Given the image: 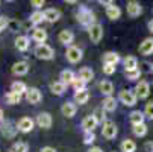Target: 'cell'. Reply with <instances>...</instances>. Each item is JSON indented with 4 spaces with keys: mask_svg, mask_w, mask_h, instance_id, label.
<instances>
[{
    "mask_svg": "<svg viewBox=\"0 0 153 152\" xmlns=\"http://www.w3.org/2000/svg\"><path fill=\"white\" fill-rule=\"evenodd\" d=\"M144 113L143 111H140V110H135V111H132L129 114V120H130V123H132V126L134 125H140V123H144Z\"/></svg>",
    "mask_w": 153,
    "mask_h": 152,
    "instance_id": "484cf974",
    "label": "cell"
},
{
    "mask_svg": "<svg viewBox=\"0 0 153 152\" xmlns=\"http://www.w3.org/2000/svg\"><path fill=\"white\" fill-rule=\"evenodd\" d=\"M39 152H56V149L52 148V146H44V148L39 149Z\"/></svg>",
    "mask_w": 153,
    "mask_h": 152,
    "instance_id": "bcb514c9",
    "label": "cell"
},
{
    "mask_svg": "<svg viewBox=\"0 0 153 152\" xmlns=\"http://www.w3.org/2000/svg\"><path fill=\"white\" fill-rule=\"evenodd\" d=\"M25 94H26V100L29 103H32V105H36V103H39L42 100V94H41V91L36 88V87H30V88H27Z\"/></svg>",
    "mask_w": 153,
    "mask_h": 152,
    "instance_id": "52a82bcc",
    "label": "cell"
},
{
    "mask_svg": "<svg viewBox=\"0 0 153 152\" xmlns=\"http://www.w3.org/2000/svg\"><path fill=\"white\" fill-rule=\"evenodd\" d=\"M144 117H149L150 120H153V102H149V103H146V106H144Z\"/></svg>",
    "mask_w": 153,
    "mask_h": 152,
    "instance_id": "f35d334b",
    "label": "cell"
},
{
    "mask_svg": "<svg viewBox=\"0 0 153 152\" xmlns=\"http://www.w3.org/2000/svg\"><path fill=\"white\" fill-rule=\"evenodd\" d=\"M93 117H94V120L97 122V125L99 123H105L106 122V114H105V110H103V108L102 106H99V108H96V110H94V113L91 114Z\"/></svg>",
    "mask_w": 153,
    "mask_h": 152,
    "instance_id": "1f68e13d",
    "label": "cell"
},
{
    "mask_svg": "<svg viewBox=\"0 0 153 152\" xmlns=\"http://www.w3.org/2000/svg\"><path fill=\"white\" fill-rule=\"evenodd\" d=\"M140 53L141 55H152L153 53V38H146L140 44Z\"/></svg>",
    "mask_w": 153,
    "mask_h": 152,
    "instance_id": "ffe728a7",
    "label": "cell"
},
{
    "mask_svg": "<svg viewBox=\"0 0 153 152\" xmlns=\"http://www.w3.org/2000/svg\"><path fill=\"white\" fill-rule=\"evenodd\" d=\"M118 99L126 105V106H134L137 103V96L132 90H121L118 94Z\"/></svg>",
    "mask_w": 153,
    "mask_h": 152,
    "instance_id": "8992f818",
    "label": "cell"
},
{
    "mask_svg": "<svg viewBox=\"0 0 153 152\" xmlns=\"http://www.w3.org/2000/svg\"><path fill=\"white\" fill-rule=\"evenodd\" d=\"M74 73L71 72V70H62L61 72V75H59V82H62L65 87H68V85H71V82L74 81Z\"/></svg>",
    "mask_w": 153,
    "mask_h": 152,
    "instance_id": "44dd1931",
    "label": "cell"
},
{
    "mask_svg": "<svg viewBox=\"0 0 153 152\" xmlns=\"http://www.w3.org/2000/svg\"><path fill=\"white\" fill-rule=\"evenodd\" d=\"M96 140V134L94 133H83V143L85 145H91Z\"/></svg>",
    "mask_w": 153,
    "mask_h": 152,
    "instance_id": "60d3db41",
    "label": "cell"
},
{
    "mask_svg": "<svg viewBox=\"0 0 153 152\" xmlns=\"http://www.w3.org/2000/svg\"><path fill=\"white\" fill-rule=\"evenodd\" d=\"M76 111H77V106H76V103H73V102H65L62 106H61V113H62V116H65V117H73L74 114H76Z\"/></svg>",
    "mask_w": 153,
    "mask_h": 152,
    "instance_id": "9a60e30c",
    "label": "cell"
},
{
    "mask_svg": "<svg viewBox=\"0 0 153 152\" xmlns=\"http://www.w3.org/2000/svg\"><path fill=\"white\" fill-rule=\"evenodd\" d=\"M65 88H67V87H65L62 82H59V81H55V82H52V84H50V91H52L53 94H56V96L64 94Z\"/></svg>",
    "mask_w": 153,
    "mask_h": 152,
    "instance_id": "f546056e",
    "label": "cell"
},
{
    "mask_svg": "<svg viewBox=\"0 0 153 152\" xmlns=\"http://www.w3.org/2000/svg\"><path fill=\"white\" fill-rule=\"evenodd\" d=\"M59 18H61V12H59V9L49 8V9L44 11V20H47L49 23H56Z\"/></svg>",
    "mask_w": 153,
    "mask_h": 152,
    "instance_id": "2e32d148",
    "label": "cell"
},
{
    "mask_svg": "<svg viewBox=\"0 0 153 152\" xmlns=\"http://www.w3.org/2000/svg\"><path fill=\"white\" fill-rule=\"evenodd\" d=\"M124 75H126V78H127L129 81H137V79H140V76H141V70L137 69V70H132V72H124Z\"/></svg>",
    "mask_w": 153,
    "mask_h": 152,
    "instance_id": "74e56055",
    "label": "cell"
},
{
    "mask_svg": "<svg viewBox=\"0 0 153 152\" xmlns=\"http://www.w3.org/2000/svg\"><path fill=\"white\" fill-rule=\"evenodd\" d=\"M88 99H90V91L86 90V88L74 93V102H76V103H79V105L86 103V102H88Z\"/></svg>",
    "mask_w": 153,
    "mask_h": 152,
    "instance_id": "4316f807",
    "label": "cell"
},
{
    "mask_svg": "<svg viewBox=\"0 0 153 152\" xmlns=\"http://www.w3.org/2000/svg\"><path fill=\"white\" fill-rule=\"evenodd\" d=\"M33 53H35L36 58L44 59V61H50V59H53V56H55V50H53L49 44H46V43H44V44H38V46L35 47Z\"/></svg>",
    "mask_w": 153,
    "mask_h": 152,
    "instance_id": "7a4b0ae2",
    "label": "cell"
},
{
    "mask_svg": "<svg viewBox=\"0 0 153 152\" xmlns=\"http://www.w3.org/2000/svg\"><path fill=\"white\" fill-rule=\"evenodd\" d=\"M99 90H100V93L105 94L106 97H108V96H112V93H114V84H112L111 81H102V82L99 84Z\"/></svg>",
    "mask_w": 153,
    "mask_h": 152,
    "instance_id": "d6986e66",
    "label": "cell"
},
{
    "mask_svg": "<svg viewBox=\"0 0 153 152\" xmlns=\"http://www.w3.org/2000/svg\"><path fill=\"white\" fill-rule=\"evenodd\" d=\"M97 126V122L94 120L93 116H86L83 120H82V128L85 133H94V129Z\"/></svg>",
    "mask_w": 153,
    "mask_h": 152,
    "instance_id": "e0dca14e",
    "label": "cell"
},
{
    "mask_svg": "<svg viewBox=\"0 0 153 152\" xmlns=\"http://www.w3.org/2000/svg\"><path fill=\"white\" fill-rule=\"evenodd\" d=\"M126 11L130 17L135 18V17H140L143 14V6H141L140 2H137V0H130V2H127V5H126Z\"/></svg>",
    "mask_w": 153,
    "mask_h": 152,
    "instance_id": "ba28073f",
    "label": "cell"
},
{
    "mask_svg": "<svg viewBox=\"0 0 153 152\" xmlns=\"http://www.w3.org/2000/svg\"><path fill=\"white\" fill-rule=\"evenodd\" d=\"M88 35H90V38L94 44H97V43H100V40L103 38V26L99 25V23H94L93 26L88 28Z\"/></svg>",
    "mask_w": 153,
    "mask_h": 152,
    "instance_id": "277c9868",
    "label": "cell"
},
{
    "mask_svg": "<svg viewBox=\"0 0 153 152\" xmlns=\"http://www.w3.org/2000/svg\"><path fill=\"white\" fill-rule=\"evenodd\" d=\"M123 64H124V72H132V70H137L138 69V59L135 56H132V55L126 56L124 61H123Z\"/></svg>",
    "mask_w": 153,
    "mask_h": 152,
    "instance_id": "ac0fdd59",
    "label": "cell"
},
{
    "mask_svg": "<svg viewBox=\"0 0 153 152\" xmlns=\"http://www.w3.org/2000/svg\"><path fill=\"white\" fill-rule=\"evenodd\" d=\"M29 72V64L26 61H18L12 66V73L15 76H25Z\"/></svg>",
    "mask_w": 153,
    "mask_h": 152,
    "instance_id": "7c38bea8",
    "label": "cell"
},
{
    "mask_svg": "<svg viewBox=\"0 0 153 152\" xmlns=\"http://www.w3.org/2000/svg\"><path fill=\"white\" fill-rule=\"evenodd\" d=\"M30 5H32V6H35V8L44 6V0H32V2H30Z\"/></svg>",
    "mask_w": 153,
    "mask_h": 152,
    "instance_id": "f6af8a7d",
    "label": "cell"
},
{
    "mask_svg": "<svg viewBox=\"0 0 153 152\" xmlns=\"http://www.w3.org/2000/svg\"><path fill=\"white\" fill-rule=\"evenodd\" d=\"M5 28H8V18L6 17H0V32L5 31Z\"/></svg>",
    "mask_w": 153,
    "mask_h": 152,
    "instance_id": "7bdbcfd3",
    "label": "cell"
},
{
    "mask_svg": "<svg viewBox=\"0 0 153 152\" xmlns=\"http://www.w3.org/2000/svg\"><path fill=\"white\" fill-rule=\"evenodd\" d=\"M27 151H29V146L25 142H17L11 148V152H27Z\"/></svg>",
    "mask_w": 153,
    "mask_h": 152,
    "instance_id": "d590c367",
    "label": "cell"
},
{
    "mask_svg": "<svg viewBox=\"0 0 153 152\" xmlns=\"http://www.w3.org/2000/svg\"><path fill=\"white\" fill-rule=\"evenodd\" d=\"M88 152H103V151H102V148H99V146H93V148H90Z\"/></svg>",
    "mask_w": 153,
    "mask_h": 152,
    "instance_id": "7dc6e473",
    "label": "cell"
},
{
    "mask_svg": "<svg viewBox=\"0 0 153 152\" xmlns=\"http://www.w3.org/2000/svg\"><path fill=\"white\" fill-rule=\"evenodd\" d=\"M85 84L86 82H83L80 78H74V81L71 82V85L74 87V90L76 91H80V90H85Z\"/></svg>",
    "mask_w": 153,
    "mask_h": 152,
    "instance_id": "ab89813d",
    "label": "cell"
},
{
    "mask_svg": "<svg viewBox=\"0 0 153 152\" xmlns=\"http://www.w3.org/2000/svg\"><path fill=\"white\" fill-rule=\"evenodd\" d=\"M2 122H3V110L0 108V123H2Z\"/></svg>",
    "mask_w": 153,
    "mask_h": 152,
    "instance_id": "681fc988",
    "label": "cell"
},
{
    "mask_svg": "<svg viewBox=\"0 0 153 152\" xmlns=\"http://www.w3.org/2000/svg\"><path fill=\"white\" fill-rule=\"evenodd\" d=\"M117 133H118V129H117V125L112 122V120H106L103 123V128H102V136L106 139V140H112L117 137Z\"/></svg>",
    "mask_w": 153,
    "mask_h": 152,
    "instance_id": "3957f363",
    "label": "cell"
},
{
    "mask_svg": "<svg viewBox=\"0 0 153 152\" xmlns=\"http://www.w3.org/2000/svg\"><path fill=\"white\" fill-rule=\"evenodd\" d=\"M150 94V84L147 81H140L135 87V96L137 99H147Z\"/></svg>",
    "mask_w": 153,
    "mask_h": 152,
    "instance_id": "5b68a950",
    "label": "cell"
},
{
    "mask_svg": "<svg viewBox=\"0 0 153 152\" xmlns=\"http://www.w3.org/2000/svg\"><path fill=\"white\" fill-rule=\"evenodd\" d=\"M77 21H79L82 26H86V28L93 26L96 23L94 12L91 9H88L86 6H80L79 8V12H77Z\"/></svg>",
    "mask_w": 153,
    "mask_h": 152,
    "instance_id": "6da1fadb",
    "label": "cell"
},
{
    "mask_svg": "<svg viewBox=\"0 0 153 152\" xmlns=\"http://www.w3.org/2000/svg\"><path fill=\"white\" fill-rule=\"evenodd\" d=\"M102 108L105 111H115V108H117V100H115V97H112V96H108V97H105L103 99V102H102Z\"/></svg>",
    "mask_w": 153,
    "mask_h": 152,
    "instance_id": "cb8c5ba5",
    "label": "cell"
},
{
    "mask_svg": "<svg viewBox=\"0 0 153 152\" xmlns=\"http://www.w3.org/2000/svg\"><path fill=\"white\" fill-rule=\"evenodd\" d=\"M65 56H67V59L71 64H77L82 59V50L79 47H76V46H70L67 49V52H65Z\"/></svg>",
    "mask_w": 153,
    "mask_h": 152,
    "instance_id": "30bf717a",
    "label": "cell"
},
{
    "mask_svg": "<svg viewBox=\"0 0 153 152\" xmlns=\"http://www.w3.org/2000/svg\"><path fill=\"white\" fill-rule=\"evenodd\" d=\"M144 151L146 152H153V142H146L144 143Z\"/></svg>",
    "mask_w": 153,
    "mask_h": 152,
    "instance_id": "ee69618b",
    "label": "cell"
},
{
    "mask_svg": "<svg viewBox=\"0 0 153 152\" xmlns=\"http://www.w3.org/2000/svg\"><path fill=\"white\" fill-rule=\"evenodd\" d=\"M29 21H30L32 25H39V23H42V21H44V12H42V11H35V12H32Z\"/></svg>",
    "mask_w": 153,
    "mask_h": 152,
    "instance_id": "836d02e7",
    "label": "cell"
},
{
    "mask_svg": "<svg viewBox=\"0 0 153 152\" xmlns=\"http://www.w3.org/2000/svg\"><path fill=\"white\" fill-rule=\"evenodd\" d=\"M152 73H153V64H152Z\"/></svg>",
    "mask_w": 153,
    "mask_h": 152,
    "instance_id": "f907efd6",
    "label": "cell"
},
{
    "mask_svg": "<svg viewBox=\"0 0 153 152\" xmlns=\"http://www.w3.org/2000/svg\"><path fill=\"white\" fill-rule=\"evenodd\" d=\"M58 40H59L61 44L68 46V47H70V46H71V43H73V40H74V34H73L71 31H68V29H64V31H61V32H59Z\"/></svg>",
    "mask_w": 153,
    "mask_h": 152,
    "instance_id": "8fae6325",
    "label": "cell"
},
{
    "mask_svg": "<svg viewBox=\"0 0 153 152\" xmlns=\"http://www.w3.org/2000/svg\"><path fill=\"white\" fill-rule=\"evenodd\" d=\"M36 123H38L39 128L49 129V128L52 126V123H53V119H52V116H50L49 113H41V114H38V117H36Z\"/></svg>",
    "mask_w": 153,
    "mask_h": 152,
    "instance_id": "4fadbf2b",
    "label": "cell"
},
{
    "mask_svg": "<svg viewBox=\"0 0 153 152\" xmlns=\"http://www.w3.org/2000/svg\"><path fill=\"white\" fill-rule=\"evenodd\" d=\"M149 29H150V31L153 32V18H152V20L149 21Z\"/></svg>",
    "mask_w": 153,
    "mask_h": 152,
    "instance_id": "c3c4849f",
    "label": "cell"
},
{
    "mask_svg": "<svg viewBox=\"0 0 153 152\" xmlns=\"http://www.w3.org/2000/svg\"><path fill=\"white\" fill-rule=\"evenodd\" d=\"M77 78H80L83 82H90V81H93V78H94V72H93V69H90V67H82L80 70H79V76Z\"/></svg>",
    "mask_w": 153,
    "mask_h": 152,
    "instance_id": "83f0119b",
    "label": "cell"
},
{
    "mask_svg": "<svg viewBox=\"0 0 153 152\" xmlns=\"http://www.w3.org/2000/svg\"><path fill=\"white\" fill-rule=\"evenodd\" d=\"M120 62V55L115 52H106L103 55V64H109V66H117Z\"/></svg>",
    "mask_w": 153,
    "mask_h": 152,
    "instance_id": "603a6c76",
    "label": "cell"
},
{
    "mask_svg": "<svg viewBox=\"0 0 153 152\" xmlns=\"http://www.w3.org/2000/svg\"><path fill=\"white\" fill-rule=\"evenodd\" d=\"M132 131L137 137H144L147 134V125L146 123H140V125H134Z\"/></svg>",
    "mask_w": 153,
    "mask_h": 152,
    "instance_id": "e575fe53",
    "label": "cell"
},
{
    "mask_svg": "<svg viewBox=\"0 0 153 152\" xmlns=\"http://www.w3.org/2000/svg\"><path fill=\"white\" fill-rule=\"evenodd\" d=\"M2 133L6 137H14L15 133H17V128H12V123L11 122H3L2 123Z\"/></svg>",
    "mask_w": 153,
    "mask_h": 152,
    "instance_id": "d6a6232c",
    "label": "cell"
},
{
    "mask_svg": "<svg viewBox=\"0 0 153 152\" xmlns=\"http://www.w3.org/2000/svg\"><path fill=\"white\" fill-rule=\"evenodd\" d=\"M120 149H121V152H135L137 151V143L134 140H130V139H126V140L121 142Z\"/></svg>",
    "mask_w": 153,
    "mask_h": 152,
    "instance_id": "f1b7e54d",
    "label": "cell"
},
{
    "mask_svg": "<svg viewBox=\"0 0 153 152\" xmlns=\"http://www.w3.org/2000/svg\"><path fill=\"white\" fill-rule=\"evenodd\" d=\"M29 46H30L29 37H26V35H18V37H17V40H15V47H17L20 52H26V50L29 49Z\"/></svg>",
    "mask_w": 153,
    "mask_h": 152,
    "instance_id": "5bb4252c",
    "label": "cell"
},
{
    "mask_svg": "<svg viewBox=\"0 0 153 152\" xmlns=\"http://www.w3.org/2000/svg\"><path fill=\"white\" fill-rule=\"evenodd\" d=\"M103 73L105 75H114L115 73V66H109V64H103Z\"/></svg>",
    "mask_w": 153,
    "mask_h": 152,
    "instance_id": "b9f144b4",
    "label": "cell"
},
{
    "mask_svg": "<svg viewBox=\"0 0 153 152\" xmlns=\"http://www.w3.org/2000/svg\"><path fill=\"white\" fill-rule=\"evenodd\" d=\"M33 125H35V122L30 119V117H21L18 122H17V129L20 133H30L32 129H33Z\"/></svg>",
    "mask_w": 153,
    "mask_h": 152,
    "instance_id": "9c48e42d",
    "label": "cell"
},
{
    "mask_svg": "<svg viewBox=\"0 0 153 152\" xmlns=\"http://www.w3.org/2000/svg\"><path fill=\"white\" fill-rule=\"evenodd\" d=\"M32 38L38 43V44H44L46 40H47V32L41 28H35L32 32Z\"/></svg>",
    "mask_w": 153,
    "mask_h": 152,
    "instance_id": "7402d4cb",
    "label": "cell"
},
{
    "mask_svg": "<svg viewBox=\"0 0 153 152\" xmlns=\"http://www.w3.org/2000/svg\"><path fill=\"white\" fill-rule=\"evenodd\" d=\"M26 90H27L26 84L21 82V81H15V82H12V85H11V91H12V93H17V94H23V93H26Z\"/></svg>",
    "mask_w": 153,
    "mask_h": 152,
    "instance_id": "4dcf8cb0",
    "label": "cell"
},
{
    "mask_svg": "<svg viewBox=\"0 0 153 152\" xmlns=\"http://www.w3.org/2000/svg\"><path fill=\"white\" fill-rule=\"evenodd\" d=\"M6 100H8V103H11V105L20 103V100H21V94H17V93L9 91V93L6 94Z\"/></svg>",
    "mask_w": 153,
    "mask_h": 152,
    "instance_id": "8d00e7d4",
    "label": "cell"
},
{
    "mask_svg": "<svg viewBox=\"0 0 153 152\" xmlns=\"http://www.w3.org/2000/svg\"><path fill=\"white\" fill-rule=\"evenodd\" d=\"M120 15H121V9H120L115 3H112L111 6L106 8V17H108L109 20H118Z\"/></svg>",
    "mask_w": 153,
    "mask_h": 152,
    "instance_id": "d4e9b609",
    "label": "cell"
}]
</instances>
